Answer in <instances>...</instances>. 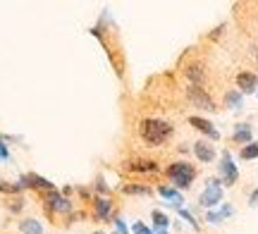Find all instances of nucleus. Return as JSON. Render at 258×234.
Returning <instances> with one entry per match:
<instances>
[{
  "instance_id": "b1692460",
  "label": "nucleus",
  "mask_w": 258,
  "mask_h": 234,
  "mask_svg": "<svg viewBox=\"0 0 258 234\" xmlns=\"http://www.w3.org/2000/svg\"><path fill=\"white\" fill-rule=\"evenodd\" d=\"M0 160H10V148L5 146V139L0 136Z\"/></svg>"
},
{
  "instance_id": "2f4dec72",
  "label": "nucleus",
  "mask_w": 258,
  "mask_h": 234,
  "mask_svg": "<svg viewBox=\"0 0 258 234\" xmlns=\"http://www.w3.org/2000/svg\"><path fill=\"white\" fill-rule=\"evenodd\" d=\"M93 234H103V232H93Z\"/></svg>"
},
{
  "instance_id": "f3484780",
  "label": "nucleus",
  "mask_w": 258,
  "mask_h": 234,
  "mask_svg": "<svg viewBox=\"0 0 258 234\" xmlns=\"http://www.w3.org/2000/svg\"><path fill=\"white\" fill-rule=\"evenodd\" d=\"M186 76H189L191 86H201L203 79H206V74H203V67H201V65H189V67H186Z\"/></svg>"
},
{
  "instance_id": "ddd939ff",
  "label": "nucleus",
  "mask_w": 258,
  "mask_h": 234,
  "mask_svg": "<svg viewBox=\"0 0 258 234\" xmlns=\"http://www.w3.org/2000/svg\"><path fill=\"white\" fill-rule=\"evenodd\" d=\"M158 194L165 198V201H170V206H175L177 210L182 208V203H184V198H182V194L177 191V189H170V187H158Z\"/></svg>"
},
{
  "instance_id": "412c9836",
  "label": "nucleus",
  "mask_w": 258,
  "mask_h": 234,
  "mask_svg": "<svg viewBox=\"0 0 258 234\" xmlns=\"http://www.w3.org/2000/svg\"><path fill=\"white\" fill-rule=\"evenodd\" d=\"M132 234H153V229L148 225H144V222H134L132 225Z\"/></svg>"
},
{
  "instance_id": "4be33fe9",
  "label": "nucleus",
  "mask_w": 258,
  "mask_h": 234,
  "mask_svg": "<svg viewBox=\"0 0 258 234\" xmlns=\"http://www.w3.org/2000/svg\"><path fill=\"white\" fill-rule=\"evenodd\" d=\"M222 220H225V217H222L220 213H215V210H208V213H206V222H211V225H220Z\"/></svg>"
},
{
  "instance_id": "2eb2a0df",
  "label": "nucleus",
  "mask_w": 258,
  "mask_h": 234,
  "mask_svg": "<svg viewBox=\"0 0 258 234\" xmlns=\"http://www.w3.org/2000/svg\"><path fill=\"white\" fill-rule=\"evenodd\" d=\"M225 105H227L230 110H239L241 105H244V94L237 91V89H234V91H227V94H225Z\"/></svg>"
},
{
  "instance_id": "7c9ffc66",
  "label": "nucleus",
  "mask_w": 258,
  "mask_h": 234,
  "mask_svg": "<svg viewBox=\"0 0 258 234\" xmlns=\"http://www.w3.org/2000/svg\"><path fill=\"white\" fill-rule=\"evenodd\" d=\"M253 50H256V48H253ZM256 60H258V50H256Z\"/></svg>"
},
{
  "instance_id": "7ed1b4c3",
  "label": "nucleus",
  "mask_w": 258,
  "mask_h": 234,
  "mask_svg": "<svg viewBox=\"0 0 258 234\" xmlns=\"http://www.w3.org/2000/svg\"><path fill=\"white\" fill-rule=\"evenodd\" d=\"M220 201H222V182L220 179H208L201 198H199V203L203 208H215Z\"/></svg>"
},
{
  "instance_id": "f03ea898",
  "label": "nucleus",
  "mask_w": 258,
  "mask_h": 234,
  "mask_svg": "<svg viewBox=\"0 0 258 234\" xmlns=\"http://www.w3.org/2000/svg\"><path fill=\"white\" fill-rule=\"evenodd\" d=\"M167 177L172 179V184L177 189H189L191 182L196 179V168L184 163V160H177L172 165H167Z\"/></svg>"
},
{
  "instance_id": "0eeeda50",
  "label": "nucleus",
  "mask_w": 258,
  "mask_h": 234,
  "mask_svg": "<svg viewBox=\"0 0 258 234\" xmlns=\"http://www.w3.org/2000/svg\"><path fill=\"white\" fill-rule=\"evenodd\" d=\"M19 187L24 189H41V191H55V184L53 182H48V179L38 177V175H34V172H29V175H22V179H19Z\"/></svg>"
},
{
  "instance_id": "39448f33",
  "label": "nucleus",
  "mask_w": 258,
  "mask_h": 234,
  "mask_svg": "<svg viewBox=\"0 0 258 234\" xmlns=\"http://www.w3.org/2000/svg\"><path fill=\"white\" fill-rule=\"evenodd\" d=\"M186 98L194 103V108H201L206 113H213V110H215L213 98L206 94V89H201V86H189V89H186Z\"/></svg>"
},
{
  "instance_id": "4468645a",
  "label": "nucleus",
  "mask_w": 258,
  "mask_h": 234,
  "mask_svg": "<svg viewBox=\"0 0 258 234\" xmlns=\"http://www.w3.org/2000/svg\"><path fill=\"white\" fill-rule=\"evenodd\" d=\"M251 136H253V131H251V124H237V129L232 134V141L234 143H251Z\"/></svg>"
},
{
  "instance_id": "f257e3e1",
  "label": "nucleus",
  "mask_w": 258,
  "mask_h": 234,
  "mask_svg": "<svg viewBox=\"0 0 258 234\" xmlns=\"http://www.w3.org/2000/svg\"><path fill=\"white\" fill-rule=\"evenodd\" d=\"M172 134H175V127L160 117H146L139 124V136L146 146H163Z\"/></svg>"
},
{
  "instance_id": "c756f323",
  "label": "nucleus",
  "mask_w": 258,
  "mask_h": 234,
  "mask_svg": "<svg viewBox=\"0 0 258 234\" xmlns=\"http://www.w3.org/2000/svg\"><path fill=\"white\" fill-rule=\"evenodd\" d=\"M153 234H170L167 229H160V232H153Z\"/></svg>"
},
{
  "instance_id": "5701e85b",
  "label": "nucleus",
  "mask_w": 258,
  "mask_h": 234,
  "mask_svg": "<svg viewBox=\"0 0 258 234\" xmlns=\"http://www.w3.org/2000/svg\"><path fill=\"white\" fill-rule=\"evenodd\" d=\"M179 217H184V220H186V222H189V225L194 227V229L199 227V222H196V217H194L191 213H189V210H184V208H179Z\"/></svg>"
},
{
  "instance_id": "20e7f679",
  "label": "nucleus",
  "mask_w": 258,
  "mask_h": 234,
  "mask_svg": "<svg viewBox=\"0 0 258 234\" xmlns=\"http://www.w3.org/2000/svg\"><path fill=\"white\" fill-rule=\"evenodd\" d=\"M237 179H239V170H237L234 160H232V153H230V150H222L220 182L225 184V187H232V184H237Z\"/></svg>"
},
{
  "instance_id": "9d476101",
  "label": "nucleus",
  "mask_w": 258,
  "mask_h": 234,
  "mask_svg": "<svg viewBox=\"0 0 258 234\" xmlns=\"http://www.w3.org/2000/svg\"><path fill=\"white\" fill-rule=\"evenodd\" d=\"M194 155L201 163H213L215 160V146L208 143V141H196L194 143Z\"/></svg>"
},
{
  "instance_id": "f8f14e48",
  "label": "nucleus",
  "mask_w": 258,
  "mask_h": 234,
  "mask_svg": "<svg viewBox=\"0 0 258 234\" xmlns=\"http://www.w3.org/2000/svg\"><path fill=\"white\" fill-rule=\"evenodd\" d=\"M124 170L127 172H158V163L156 160H132V163H124Z\"/></svg>"
},
{
  "instance_id": "dca6fc26",
  "label": "nucleus",
  "mask_w": 258,
  "mask_h": 234,
  "mask_svg": "<svg viewBox=\"0 0 258 234\" xmlns=\"http://www.w3.org/2000/svg\"><path fill=\"white\" fill-rule=\"evenodd\" d=\"M19 229H22V234H43V225H41L38 220H34V217L22 220V222H19Z\"/></svg>"
},
{
  "instance_id": "a211bd4d",
  "label": "nucleus",
  "mask_w": 258,
  "mask_h": 234,
  "mask_svg": "<svg viewBox=\"0 0 258 234\" xmlns=\"http://www.w3.org/2000/svg\"><path fill=\"white\" fill-rule=\"evenodd\" d=\"M122 191L129 194V196H148V194H151V187H146V184H124Z\"/></svg>"
},
{
  "instance_id": "aec40b11",
  "label": "nucleus",
  "mask_w": 258,
  "mask_h": 234,
  "mask_svg": "<svg viewBox=\"0 0 258 234\" xmlns=\"http://www.w3.org/2000/svg\"><path fill=\"white\" fill-rule=\"evenodd\" d=\"M239 155H241V160H256L258 158V143H253V141L246 143V146L241 148Z\"/></svg>"
},
{
  "instance_id": "6ab92c4d",
  "label": "nucleus",
  "mask_w": 258,
  "mask_h": 234,
  "mask_svg": "<svg viewBox=\"0 0 258 234\" xmlns=\"http://www.w3.org/2000/svg\"><path fill=\"white\" fill-rule=\"evenodd\" d=\"M151 220H153V225H156V232L170 227V217H167L163 210H153V213H151Z\"/></svg>"
},
{
  "instance_id": "393cba45",
  "label": "nucleus",
  "mask_w": 258,
  "mask_h": 234,
  "mask_svg": "<svg viewBox=\"0 0 258 234\" xmlns=\"http://www.w3.org/2000/svg\"><path fill=\"white\" fill-rule=\"evenodd\" d=\"M115 229H117L120 234H129V227L124 225V220H120V217L115 220Z\"/></svg>"
},
{
  "instance_id": "9b49d317",
  "label": "nucleus",
  "mask_w": 258,
  "mask_h": 234,
  "mask_svg": "<svg viewBox=\"0 0 258 234\" xmlns=\"http://www.w3.org/2000/svg\"><path fill=\"white\" fill-rule=\"evenodd\" d=\"M110 213H112V201L105 196H96L93 198V215L98 220H110Z\"/></svg>"
},
{
  "instance_id": "423d86ee",
  "label": "nucleus",
  "mask_w": 258,
  "mask_h": 234,
  "mask_svg": "<svg viewBox=\"0 0 258 234\" xmlns=\"http://www.w3.org/2000/svg\"><path fill=\"white\" fill-rule=\"evenodd\" d=\"M43 201H46V206L53 210V213H70L72 210V201L60 194V191H46L43 194Z\"/></svg>"
},
{
  "instance_id": "cd10ccee",
  "label": "nucleus",
  "mask_w": 258,
  "mask_h": 234,
  "mask_svg": "<svg viewBox=\"0 0 258 234\" xmlns=\"http://www.w3.org/2000/svg\"><path fill=\"white\" fill-rule=\"evenodd\" d=\"M22 203H24L22 198H15V201H12V206H10V210H15V213H17V210H22Z\"/></svg>"
},
{
  "instance_id": "bb28decb",
  "label": "nucleus",
  "mask_w": 258,
  "mask_h": 234,
  "mask_svg": "<svg viewBox=\"0 0 258 234\" xmlns=\"http://www.w3.org/2000/svg\"><path fill=\"white\" fill-rule=\"evenodd\" d=\"M220 215H222V217H232V215H234V208L225 203V206L220 208Z\"/></svg>"
},
{
  "instance_id": "a878e982",
  "label": "nucleus",
  "mask_w": 258,
  "mask_h": 234,
  "mask_svg": "<svg viewBox=\"0 0 258 234\" xmlns=\"http://www.w3.org/2000/svg\"><path fill=\"white\" fill-rule=\"evenodd\" d=\"M96 189H98L101 194H108V184H105V179H103V177L96 179Z\"/></svg>"
},
{
  "instance_id": "6e6552de",
  "label": "nucleus",
  "mask_w": 258,
  "mask_h": 234,
  "mask_svg": "<svg viewBox=\"0 0 258 234\" xmlns=\"http://www.w3.org/2000/svg\"><path fill=\"white\" fill-rule=\"evenodd\" d=\"M189 124H191L194 129H199L201 134H206L208 139H213V141H218L220 139V131L213 127V122H208L206 117H199V115H191L189 117Z\"/></svg>"
},
{
  "instance_id": "c85d7f7f",
  "label": "nucleus",
  "mask_w": 258,
  "mask_h": 234,
  "mask_svg": "<svg viewBox=\"0 0 258 234\" xmlns=\"http://www.w3.org/2000/svg\"><path fill=\"white\" fill-rule=\"evenodd\" d=\"M249 206H258V189L251 194V198H249Z\"/></svg>"
},
{
  "instance_id": "1a4fd4ad",
  "label": "nucleus",
  "mask_w": 258,
  "mask_h": 234,
  "mask_svg": "<svg viewBox=\"0 0 258 234\" xmlns=\"http://www.w3.org/2000/svg\"><path fill=\"white\" fill-rule=\"evenodd\" d=\"M258 89V76L253 72H239L237 74V91L241 94H256Z\"/></svg>"
}]
</instances>
